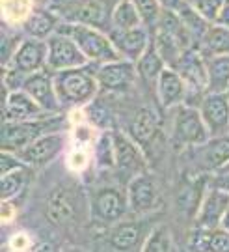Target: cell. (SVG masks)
<instances>
[{"instance_id": "cell-1", "label": "cell", "mask_w": 229, "mask_h": 252, "mask_svg": "<svg viewBox=\"0 0 229 252\" xmlns=\"http://www.w3.org/2000/svg\"><path fill=\"white\" fill-rule=\"evenodd\" d=\"M54 86L58 92V97L62 105L69 107H82L97 95L99 82L95 71H88V65L84 67H73L65 71L53 73Z\"/></svg>"}, {"instance_id": "cell-2", "label": "cell", "mask_w": 229, "mask_h": 252, "mask_svg": "<svg viewBox=\"0 0 229 252\" xmlns=\"http://www.w3.org/2000/svg\"><path fill=\"white\" fill-rule=\"evenodd\" d=\"M58 32H63L73 37L77 41V45L80 47V51L86 54L89 63H105L121 58L110 36L101 28L67 21L58 27Z\"/></svg>"}, {"instance_id": "cell-3", "label": "cell", "mask_w": 229, "mask_h": 252, "mask_svg": "<svg viewBox=\"0 0 229 252\" xmlns=\"http://www.w3.org/2000/svg\"><path fill=\"white\" fill-rule=\"evenodd\" d=\"M54 13H62L69 23H82L105 30L112 28V13L117 0H53Z\"/></svg>"}, {"instance_id": "cell-4", "label": "cell", "mask_w": 229, "mask_h": 252, "mask_svg": "<svg viewBox=\"0 0 229 252\" xmlns=\"http://www.w3.org/2000/svg\"><path fill=\"white\" fill-rule=\"evenodd\" d=\"M89 60L86 54L80 51L77 41L63 32H54L47 39V69L53 73L73 69V67H84Z\"/></svg>"}, {"instance_id": "cell-5", "label": "cell", "mask_w": 229, "mask_h": 252, "mask_svg": "<svg viewBox=\"0 0 229 252\" xmlns=\"http://www.w3.org/2000/svg\"><path fill=\"white\" fill-rule=\"evenodd\" d=\"M49 126L51 122L47 120V116L37 118V120H4L2 135H0L2 150L19 153L28 144H32L35 138L49 133L47 131Z\"/></svg>"}, {"instance_id": "cell-6", "label": "cell", "mask_w": 229, "mask_h": 252, "mask_svg": "<svg viewBox=\"0 0 229 252\" xmlns=\"http://www.w3.org/2000/svg\"><path fill=\"white\" fill-rule=\"evenodd\" d=\"M211 138V131L203 120L200 108L179 105L173 124V142L179 146H201Z\"/></svg>"}, {"instance_id": "cell-7", "label": "cell", "mask_w": 229, "mask_h": 252, "mask_svg": "<svg viewBox=\"0 0 229 252\" xmlns=\"http://www.w3.org/2000/svg\"><path fill=\"white\" fill-rule=\"evenodd\" d=\"M211 136L229 135V95L228 92H207L200 105Z\"/></svg>"}, {"instance_id": "cell-8", "label": "cell", "mask_w": 229, "mask_h": 252, "mask_svg": "<svg viewBox=\"0 0 229 252\" xmlns=\"http://www.w3.org/2000/svg\"><path fill=\"white\" fill-rule=\"evenodd\" d=\"M115 168L117 174L121 176V180L127 183L138 176L142 172H145V157L142 155L140 146L136 144L132 138H129L123 133H115Z\"/></svg>"}, {"instance_id": "cell-9", "label": "cell", "mask_w": 229, "mask_h": 252, "mask_svg": "<svg viewBox=\"0 0 229 252\" xmlns=\"http://www.w3.org/2000/svg\"><path fill=\"white\" fill-rule=\"evenodd\" d=\"M23 90H27L34 97L47 114H56L60 110V97L54 86V75L47 67L27 75L23 82Z\"/></svg>"}, {"instance_id": "cell-10", "label": "cell", "mask_w": 229, "mask_h": 252, "mask_svg": "<svg viewBox=\"0 0 229 252\" xmlns=\"http://www.w3.org/2000/svg\"><path fill=\"white\" fill-rule=\"evenodd\" d=\"M136 63L125 58H117L112 62L97 63L95 77L101 86V90L108 92H121L127 90L136 79Z\"/></svg>"}, {"instance_id": "cell-11", "label": "cell", "mask_w": 229, "mask_h": 252, "mask_svg": "<svg viewBox=\"0 0 229 252\" xmlns=\"http://www.w3.org/2000/svg\"><path fill=\"white\" fill-rule=\"evenodd\" d=\"M2 88H4V99H2L4 120H37V118L51 116L27 90L23 88L8 90L6 86Z\"/></svg>"}, {"instance_id": "cell-12", "label": "cell", "mask_w": 229, "mask_h": 252, "mask_svg": "<svg viewBox=\"0 0 229 252\" xmlns=\"http://www.w3.org/2000/svg\"><path fill=\"white\" fill-rule=\"evenodd\" d=\"M185 82L188 84V88L192 90H207L209 86V77H207V58L203 56V53L196 47H188L185 49L177 63L173 65Z\"/></svg>"}, {"instance_id": "cell-13", "label": "cell", "mask_w": 229, "mask_h": 252, "mask_svg": "<svg viewBox=\"0 0 229 252\" xmlns=\"http://www.w3.org/2000/svg\"><path fill=\"white\" fill-rule=\"evenodd\" d=\"M108 36L112 39L117 53L125 60L131 62H138L140 56L145 53V49L151 43V34L145 27H136L131 30H117V28H110Z\"/></svg>"}, {"instance_id": "cell-14", "label": "cell", "mask_w": 229, "mask_h": 252, "mask_svg": "<svg viewBox=\"0 0 229 252\" xmlns=\"http://www.w3.org/2000/svg\"><path fill=\"white\" fill-rule=\"evenodd\" d=\"M129 207V196H125L123 192L115 187H105L91 200V209H93V217L103 222H119L123 215L127 213Z\"/></svg>"}, {"instance_id": "cell-15", "label": "cell", "mask_w": 229, "mask_h": 252, "mask_svg": "<svg viewBox=\"0 0 229 252\" xmlns=\"http://www.w3.org/2000/svg\"><path fill=\"white\" fill-rule=\"evenodd\" d=\"M63 144H65V136L62 133L49 131L39 138H35L32 144H28L17 155L27 162L28 166H45L62 152Z\"/></svg>"}, {"instance_id": "cell-16", "label": "cell", "mask_w": 229, "mask_h": 252, "mask_svg": "<svg viewBox=\"0 0 229 252\" xmlns=\"http://www.w3.org/2000/svg\"><path fill=\"white\" fill-rule=\"evenodd\" d=\"M9 65L25 75L45 69L47 67V39H35V37L23 39Z\"/></svg>"}, {"instance_id": "cell-17", "label": "cell", "mask_w": 229, "mask_h": 252, "mask_svg": "<svg viewBox=\"0 0 229 252\" xmlns=\"http://www.w3.org/2000/svg\"><path fill=\"white\" fill-rule=\"evenodd\" d=\"M129 206L134 213H149L159 206V190L153 176L142 172L129 181Z\"/></svg>"}, {"instance_id": "cell-18", "label": "cell", "mask_w": 229, "mask_h": 252, "mask_svg": "<svg viewBox=\"0 0 229 252\" xmlns=\"http://www.w3.org/2000/svg\"><path fill=\"white\" fill-rule=\"evenodd\" d=\"M229 207V194L216 187H207V192L203 196V202L200 206V211L196 215V226L214 230L220 226V220L226 209Z\"/></svg>"}, {"instance_id": "cell-19", "label": "cell", "mask_w": 229, "mask_h": 252, "mask_svg": "<svg viewBox=\"0 0 229 252\" xmlns=\"http://www.w3.org/2000/svg\"><path fill=\"white\" fill-rule=\"evenodd\" d=\"M186 94H188V84L185 79L173 67H164L157 82V95L160 105L164 108L179 107L183 105Z\"/></svg>"}, {"instance_id": "cell-20", "label": "cell", "mask_w": 229, "mask_h": 252, "mask_svg": "<svg viewBox=\"0 0 229 252\" xmlns=\"http://www.w3.org/2000/svg\"><path fill=\"white\" fill-rule=\"evenodd\" d=\"M196 148L200 164L207 172H218L229 162V135L211 136L205 144Z\"/></svg>"}, {"instance_id": "cell-21", "label": "cell", "mask_w": 229, "mask_h": 252, "mask_svg": "<svg viewBox=\"0 0 229 252\" xmlns=\"http://www.w3.org/2000/svg\"><path fill=\"white\" fill-rule=\"evenodd\" d=\"M58 15L49 8H34L23 21V30L27 37L35 39H49L58 30Z\"/></svg>"}, {"instance_id": "cell-22", "label": "cell", "mask_w": 229, "mask_h": 252, "mask_svg": "<svg viewBox=\"0 0 229 252\" xmlns=\"http://www.w3.org/2000/svg\"><path fill=\"white\" fill-rule=\"evenodd\" d=\"M159 135V122L157 116L151 112L149 108H140L136 110V114L132 116L131 122V136L132 140L140 148L149 146L155 136Z\"/></svg>"}, {"instance_id": "cell-23", "label": "cell", "mask_w": 229, "mask_h": 252, "mask_svg": "<svg viewBox=\"0 0 229 252\" xmlns=\"http://www.w3.org/2000/svg\"><path fill=\"white\" fill-rule=\"evenodd\" d=\"M47 217L56 226L69 224L75 217L73 196L65 189H56L47 202Z\"/></svg>"}, {"instance_id": "cell-24", "label": "cell", "mask_w": 229, "mask_h": 252, "mask_svg": "<svg viewBox=\"0 0 229 252\" xmlns=\"http://www.w3.org/2000/svg\"><path fill=\"white\" fill-rule=\"evenodd\" d=\"M164 67H168L162 56L159 54L157 47L153 43V37H151L149 47L145 49V53L140 56V60L136 62V73L143 82H147L149 86L157 88V82H159L160 73L164 71Z\"/></svg>"}, {"instance_id": "cell-25", "label": "cell", "mask_w": 229, "mask_h": 252, "mask_svg": "<svg viewBox=\"0 0 229 252\" xmlns=\"http://www.w3.org/2000/svg\"><path fill=\"white\" fill-rule=\"evenodd\" d=\"M207 187H209V181L205 180V178H200V180L185 185L183 189L179 190V194H177V206H179V209L185 215H198L200 206H201L203 202V196L207 192Z\"/></svg>"}, {"instance_id": "cell-26", "label": "cell", "mask_w": 229, "mask_h": 252, "mask_svg": "<svg viewBox=\"0 0 229 252\" xmlns=\"http://www.w3.org/2000/svg\"><path fill=\"white\" fill-rule=\"evenodd\" d=\"M207 92H228L229 90V54L207 56Z\"/></svg>"}, {"instance_id": "cell-27", "label": "cell", "mask_w": 229, "mask_h": 252, "mask_svg": "<svg viewBox=\"0 0 229 252\" xmlns=\"http://www.w3.org/2000/svg\"><path fill=\"white\" fill-rule=\"evenodd\" d=\"M203 56H216V54H229V28L212 23L201 37Z\"/></svg>"}, {"instance_id": "cell-28", "label": "cell", "mask_w": 229, "mask_h": 252, "mask_svg": "<svg viewBox=\"0 0 229 252\" xmlns=\"http://www.w3.org/2000/svg\"><path fill=\"white\" fill-rule=\"evenodd\" d=\"M110 243L115 251H134L142 247V230L136 222H119L112 230Z\"/></svg>"}, {"instance_id": "cell-29", "label": "cell", "mask_w": 229, "mask_h": 252, "mask_svg": "<svg viewBox=\"0 0 229 252\" xmlns=\"http://www.w3.org/2000/svg\"><path fill=\"white\" fill-rule=\"evenodd\" d=\"M136 27H143L142 17L132 0H117L112 13V28L117 30H131Z\"/></svg>"}, {"instance_id": "cell-30", "label": "cell", "mask_w": 229, "mask_h": 252, "mask_svg": "<svg viewBox=\"0 0 229 252\" xmlns=\"http://www.w3.org/2000/svg\"><path fill=\"white\" fill-rule=\"evenodd\" d=\"M153 43L157 47L159 54L162 56V60L168 67H173L179 60L181 53L185 51V47L181 45L173 36H170L162 30H155V36H153Z\"/></svg>"}, {"instance_id": "cell-31", "label": "cell", "mask_w": 229, "mask_h": 252, "mask_svg": "<svg viewBox=\"0 0 229 252\" xmlns=\"http://www.w3.org/2000/svg\"><path fill=\"white\" fill-rule=\"evenodd\" d=\"M93 157L99 168H115V140L114 135L103 133L95 142Z\"/></svg>"}, {"instance_id": "cell-32", "label": "cell", "mask_w": 229, "mask_h": 252, "mask_svg": "<svg viewBox=\"0 0 229 252\" xmlns=\"http://www.w3.org/2000/svg\"><path fill=\"white\" fill-rule=\"evenodd\" d=\"M142 251H145V252L173 251V241H172V234H170L168 226H164V224L155 226L149 234H147V237L143 239Z\"/></svg>"}, {"instance_id": "cell-33", "label": "cell", "mask_w": 229, "mask_h": 252, "mask_svg": "<svg viewBox=\"0 0 229 252\" xmlns=\"http://www.w3.org/2000/svg\"><path fill=\"white\" fill-rule=\"evenodd\" d=\"M25 181H27V166L0 176V198H15L19 192L25 189Z\"/></svg>"}, {"instance_id": "cell-34", "label": "cell", "mask_w": 229, "mask_h": 252, "mask_svg": "<svg viewBox=\"0 0 229 252\" xmlns=\"http://www.w3.org/2000/svg\"><path fill=\"white\" fill-rule=\"evenodd\" d=\"M132 2H134V6L138 9V13H140L143 27L147 28L149 32L151 30H157L160 17L164 13V8L160 6L159 0H132Z\"/></svg>"}, {"instance_id": "cell-35", "label": "cell", "mask_w": 229, "mask_h": 252, "mask_svg": "<svg viewBox=\"0 0 229 252\" xmlns=\"http://www.w3.org/2000/svg\"><path fill=\"white\" fill-rule=\"evenodd\" d=\"M192 6L209 23H216V19L220 15L222 6H224V0H192Z\"/></svg>"}, {"instance_id": "cell-36", "label": "cell", "mask_w": 229, "mask_h": 252, "mask_svg": "<svg viewBox=\"0 0 229 252\" xmlns=\"http://www.w3.org/2000/svg\"><path fill=\"white\" fill-rule=\"evenodd\" d=\"M188 249L190 251H211V230L209 228H201L196 226L190 234V241H188Z\"/></svg>"}, {"instance_id": "cell-37", "label": "cell", "mask_w": 229, "mask_h": 252, "mask_svg": "<svg viewBox=\"0 0 229 252\" xmlns=\"http://www.w3.org/2000/svg\"><path fill=\"white\" fill-rule=\"evenodd\" d=\"M25 166H28V164L19 157L17 153L2 150V153H0V176L19 170V168H25Z\"/></svg>"}, {"instance_id": "cell-38", "label": "cell", "mask_w": 229, "mask_h": 252, "mask_svg": "<svg viewBox=\"0 0 229 252\" xmlns=\"http://www.w3.org/2000/svg\"><path fill=\"white\" fill-rule=\"evenodd\" d=\"M211 252H229V232L224 228L211 230Z\"/></svg>"}, {"instance_id": "cell-39", "label": "cell", "mask_w": 229, "mask_h": 252, "mask_svg": "<svg viewBox=\"0 0 229 252\" xmlns=\"http://www.w3.org/2000/svg\"><path fill=\"white\" fill-rule=\"evenodd\" d=\"M209 185H211V187H216V189H220L229 194V172L228 170L214 172V176L209 180Z\"/></svg>"}, {"instance_id": "cell-40", "label": "cell", "mask_w": 229, "mask_h": 252, "mask_svg": "<svg viewBox=\"0 0 229 252\" xmlns=\"http://www.w3.org/2000/svg\"><path fill=\"white\" fill-rule=\"evenodd\" d=\"M216 23L222 25V27L229 28V0H224V6H222L220 15H218V19H216Z\"/></svg>"}, {"instance_id": "cell-41", "label": "cell", "mask_w": 229, "mask_h": 252, "mask_svg": "<svg viewBox=\"0 0 229 252\" xmlns=\"http://www.w3.org/2000/svg\"><path fill=\"white\" fill-rule=\"evenodd\" d=\"M160 6L164 9H172V11H177V9L181 8L183 4H185L186 0H159Z\"/></svg>"}, {"instance_id": "cell-42", "label": "cell", "mask_w": 229, "mask_h": 252, "mask_svg": "<svg viewBox=\"0 0 229 252\" xmlns=\"http://www.w3.org/2000/svg\"><path fill=\"white\" fill-rule=\"evenodd\" d=\"M220 228H224V230H228V232H229V207L226 209V213H224V217H222Z\"/></svg>"}, {"instance_id": "cell-43", "label": "cell", "mask_w": 229, "mask_h": 252, "mask_svg": "<svg viewBox=\"0 0 229 252\" xmlns=\"http://www.w3.org/2000/svg\"><path fill=\"white\" fill-rule=\"evenodd\" d=\"M222 170H228V172H229V162L226 164V166H224V168H222Z\"/></svg>"}, {"instance_id": "cell-44", "label": "cell", "mask_w": 229, "mask_h": 252, "mask_svg": "<svg viewBox=\"0 0 229 252\" xmlns=\"http://www.w3.org/2000/svg\"><path fill=\"white\" fill-rule=\"evenodd\" d=\"M228 95H229V90H228Z\"/></svg>"}]
</instances>
